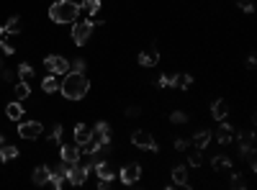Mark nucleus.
Segmentation results:
<instances>
[{
    "label": "nucleus",
    "mask_w": 257,
    "mask_h": 190,
    "mask_svg": "<svg viewBox=\"0 0 257 190\" xmlns=\"http://www.w3.org/2000/svg\"><path fill=\"white\" fill-rule=\"evenodd\" d=\"M0 52H3V57H13L16 54V47L11 39H0Z\"/></svg>",
    "instance_id": "30"
},
{
    "label": "nucleus",
    "mask_w": 257,
    "mask_h": 190,
    "mask_svg": "<svg viewBox=\"0 0 257 190\" xmlns=\"http://www.w3.org/2000/svg\"><path fill=\"white\" fill-rule=\"evenodd\" d=\"M95 187H98V190H111V187H113V182H111V180H98V182H95Z\"/></svg>",
    "instance_id": "37"
},
{
    "label": "nucleus",
    "mask_w": 257,
    "mask_h": 190,
    "mask_svg": "<svg viewBox=\"0 0 257 190\" xmlns=\"http://www.w3.org/2000/svg\"><path fill=\"white\" fill-rule=\"evenodd\" d=\"M128 139H132V144L137 146L139 152H147V154H160V144H157V139L152 136V131H147V129H134Z\"/></svg>",
    "instance_id": "3"
},
{
    "label": "nucleus",
    "mask_w": 257,
    "mask_h": 190,
    "mask_svg": "<svg viewBox=\"0 0 257 190\" xmlns=\"http://www.w3.org/2000/svg\"><path fill=\"white\" fill-rule=\"evenodd\" d=\"M216 123H219V129H216V141H219L221 146H229L231 139H234V131H237V129H234V123H229L226 118H224V121H216Z\"/></svg>",
    "instance_id": "13"
},
{
    "label": "nucleus",
    "mask_w": 257,
    "mask_h": 190,
    "mask_svg": "<svg viewBox=\"0 0 257 190\" xmlns=\"http://www.w3.org/2000/svg\"><path fill=\"white\" fill-rule=\"evenodd\" d=\"M85 67H88V62H85L82 57H77L75 62H70V70L72 72H85Z\"/></svg>",
    "instance_id": "34"
},
{
    "label": "nucleus",
    "mask_w": 257,
    "mask_h": 190,
    "mask_svg": "<svg viewBox=\"0 0 257 190\" xmlns=\"http://www.w3.org/2000/svg\"><path fill=\"white\" fill-rule=\"evenodd\" d=\"M41 90H44V93H49V95H52V93H57V90H59V77L49 72L44 80H41Z\"/></svg>",
    "instance_id": "24"
},
{
    "label": "nucleus",
    "mask_w": 257,
    "mask_h": 190,
    "mask_svg": "<svg viewBox=\"0 0 257 190\" xmlns=\"http://www.w3.org/2000/svg\"><path fill=\"white\" fill-rule=\"evenodd\" d=\"M170 123H173V126H183V123H188V113H185L183 108H175L173 113H170Z\"/></svg>",
    "instance_id": "29"
},
{
    "label": "nucleus",
    "mask_w": 257,
    "mask_h": 190,
    "mask_svg": "<svg viewBox=\"0 0 257 190\" xmlns=\"http://www.w3.org/2000/svg\"><path fill=\"white\" fill-rule=\"evenodd\" d=\"M18 154H21V149L16 144H3L0 146V162H13V159H18Z\"/></svg>",
    "instance_id": "21"
},
{
    "label": "nucleus",
    "mask_w": 257,
    "mask_h": 190,
    "mask_svg": "<svg viewBox=\"0 0 257 190\" xmlns=\"http://www.w3.org/2000/svg\"><path fill=\"white\" fill-rule=\"evenodd\" d=\"M137 65L144 67V70H155L160 65V49H147V52H139L137 54Z\"/></svg>",
    "instance_id": "11"
},
{
    "label": "nucleus",
    "mask_w": 257,
    "mask_h": 190,
    "mask_svg": "<svg viewBox=\"0 0 257 190\" xmlns=\"http://www.w3.org/2000/svg\"><path fill=\"white\" fill-rule=\"evenodd\" d=\"M190 167L188 164H173V170H170V177H173V180H170V182H173V185H183V187H193V182H190Z\"/></svg>",
    "instance_id": "8"
},
{
    "label": "nucleus",
    "mask_w": 257,
    "mask_h": 190,
    "mask_svg": "<svg viewBox=\"0 0 257 190\" xmlns=\"http://www.w3.org/2000/svg\"><path fill=\"white\" fill-rule=\"evenodd\" d=\"M254 65H257V59L249 54V57H247V67H249V70H254Z\"/></svg>",
    "instance_id": "39"
},
{
    "label": "nucleus",
    "mask_w": 257,
    "mask_h": 190,
    "mask_svg": "<svg viewBox=\"0 0 257 190\" xmlns=\"http://www.w3.org/2000/svg\"><path fill=\"white\" fill-rule=\"evenodd\" d=\"M93 172L98 175V180H111V182H113V180H116V175H118V172L113 170V167H111V162L105 159V157H100V159L95 162Z\"/></svg>",
    "instance_id": "14"
},
{
    "label": "nucleus",
    "mask_w": 257,
    "mask_h": 190,
    "mask_svg": "<svg viewBox=\"0 0 257 190\" xmlns=\"http://www.w3.org/2000/svg\"><path fill=\"white\" fill-rule=\"evenodd\" d=\"M72 26V44L75 47H85L90 41V36H93V31H95V26H93V18H85V21H75V24H70Z\"/></svg>",
    "instance_id": "4"
},
{
    "label": "nucleus",
    "mask_w": 257,
    "mask_h": 190,
    "mask_svg": "<svg viewBox=\"0 0 257 190\" xmlns=\"http://www.w3.org/2000/svg\"><path fill=\"white\" fill-rule=\"evenodd\" d=\"M211 170L216 172V175H229L234 170V162L226 154H216V157L211 159Z\"/></svg>",
    "instance_id": "16"
},
{
    "label": "nucleus",
    "mask_w": 257,
    "mask_h": 190,
    "mask_svg": "<svg viewBox=\"0 0 257 190\" xmlns=\"http://www.w3.org/2000/svg\"><path fill=\"white\" fill-rule=\"evenodd\" d=\"M77 18H80V3H75V0H54L49 6V21L57 26L75 24Z\"/></svg>",
    "instance_id": "2"
},
{
    "label": "nucleus",
    "mask_w": 257,
    "mask_h": 190,
    "mask_svg": "<svg viewBox=\"0 0 257 190\" xmlns=\"http://www.w3.org/2000/svg\"><path fill=\"white\" fill-rule=\"evenodd\" d=\"M88 170L77 162V164H70V170H67V185H72V187H80V185H85L88 182Z\"/></svg>",
    "instance_id": "10"
},
{
    "label": "nucleus",
    "mask_w": 257,
    "mask_h": 190,
    "mask_svg": "<svg viewBox=\"0 0 257 190\" xmlns=\"http://www.w3.org/2000/svg\"><path fill=\"white\" fill-rule=\"evenodd\" d=\"M41 131H44V123L41 121H18V136L26 139V141H36L41 136Z\"/></svg>",
    "instance_id": "7"
},
{
    "label": "nucleus",
    "mask_w": 257,
    "mask_h": 190,
    "mask_svg": "<svg viewBox=\"0 0 257 190\" xmlns=\"http://www.w3.org/2000/svg\"><path fill=\"white\" fill-rule=\"evenodd\" d=\"M62 123H54V129H52V134H49V141H62Z\"/></svg>",
    "instance_id": "35"
},
{
    "label": "nucleus",
    "mask_w": 257,
    "mask_h": 190,
    "mask_svg": "<svg viewBox=\"0 0 257 190\" xmlns=\"http://www.w3.org/2000/svg\"><path fill=\"white\" fill-rule=\"evenodd\" d=\"M59 93H62V98L64 100H82V98H88V93H90V80H88V75L85 72H67L62 77V82H59Z\"/></svg>",
    "instance_id": "1"
},
{
    "label": "nucleus",
    "mask_w": 257,
    "mask_h": 190,
    "mask_svg": "<svg viewBox=\"0 0 257 190\" xmlns=\"http://www.w3.org/2000/svg\"><path fill=\"white\" fill-rule=\"evenodd\" d=\"M137 116H142V108H139V105H128V108H126V118H137Z\"/></svg>",
    "instance_id": "36"
},
{
    "label": "nucleus",
    "mask_w": 257,
    "mask_h": 190,
    "mask_svg": "<svg viewBox=\"0 0 257 190\" xmlns=\"http://www.w3.org/2000/svg\"><path fill=\"white\" fill-rule=\"evenodd\" d=\"M237 8H239L242 13L252 16V13H254V0H237Z\"/></svg>",
    "instance_id": "31"
},
{
    "label": "nucleus",
    "mask_w": 257,
    "mask_h": 190,
    "mask_svg": "<svg viewBox=\"0 0 257 190\" xmlns=\"http://www.w3.org/2000/svg\"><path fill=\"white\" fill-rule=\"evenodd\" d=\"M237 146H239V157H244V159L249 154H254V131H242Z\"/></svg>",
    "instance_id": "15"
},
{
    "label": "nucleus",
    "mask_w": 257,
    "mask_h": 190,
    "mask_svg": "<svg viewBox=\"0 0 257 190\" xmlns=\"http://www.w3.org/2000/svg\"><path fill=\"white\" fill-rule=\"evenodd\" d=\"M29 95H31V88H29V82H26V80L13 82V98H16V100H26Z\"/></svg>",
    "instance_id": "22"
},
{
    "label": "nucleus",
    "mask_w": 257,
    "mask_h": 190,
    "mask_svg": "<svg viewBox=\"0 0 257 190\" xmlns=\"http://www.w3.org/2000/svg\"><path fill=\"white\" fill-rule=\"evenodd\" d=\"M49 177H52V167L49 164H36L34 167V175H31L34 185H49Z\"/></svg>",
    "instance_id": "19"
},
{
    "label": "nucleus",
    "mask_w": 257,
    "mask_h": 190,
    "mask_svg": "<svg viewBox=\"0 0 257 190\" xmlns=\"http://www.w3.org/2000/svg\"><path fill=\"white\" fill-rule=\"evenodd\" d=\"M26 116V108L21 105V100H11L8 105H6V118L8 121H21Z\"/></svg>",
    "instance_id": "20"
},
{
    "label": "nucleus",
    "mask_w": 257,
    "mask_h": 190,
    "mask_svg": "<svg viewBox=\"0 0 257 190\" xmlns=\"http://www.w3.org/2000/svg\"><path fill=\"white\" fill-rule=\"evenodd\" d=\"M3 80L6 82H13V70L11 67H3Z\"/></svg>",
    "instance_id": "38"
},
{
    "label": "nucleus",
    "mask_w": 257,
    "mask_h": 190,
    "mask_svg": "<svg viewBox=\"0 0 257 190\" xmlns=\"http://www.w3.org/2000/svg\"><path fill=\"white\" fill-rule=\"evenodd\" d=\"M185 164L193 167V170H198V167L203 164V149H196V146H193V149L188 152V162Z\"/></svg>",
    "instance_id": "26"
},
{
    "label": "nucleus",
    "mask_w": 257,
    "mask_h": 190,
    "mask_svg": "<svg viewBox=\"0 0 257 190\" xmlns=\"http://www.w3.org/2000/svg\"><path fill=\"white\" fill-rule=\"evenodd\" d=\"M16 75H18V80H26V82H31V80H34V75H36V70L29 65V62H21V65L16 67Z\"/></svg>",
    "instance_id": "25"
},
{
    "label": "nucleus",
    "mask_w": 257,
    "mask_h": 190,
    "mask_svg": "<svg viewBox=\"0 0 257 190\" xmlns=\"http://www.w3.org/2000/svg\"><path fill=\"white\" fill-rule=\"evenodd\" d=\"M226 116H229V103L224 98H216L211 103V118L213 121H224Z\"/></svg>",
    "instance_id": "18"
},
{
    "label": "nucleus",
    "mask_w": 257,
    "mask_h": 190,
    "mask_svg": "<svg viewBox=\"0 0 257 190\" xmlns=\"http://www.w3.org/2000/svg\"><path fill=\"white\" fill-rule=\"evenodd\" d=\"M142 175H144V164L142 162H126L121 170H118V180L123 182V185H137L139 180H142Z\"/></svg>",
    "instance_id": "5"
},
{
    "label": "nucleus",
    "mask_w": 257,
    "mask_h": 190,
    "mask_svg": "<svg viewBox=\"0 0 257 190\" xmlns=\"http://www.w3.org/2000/svg\"><path fill=\"white\" fill-rule=\"evenodd\" d=\"M211 139H213V131L208 129V126H201V129L193 131L190 146H196V149H206V146L211 144Z\"/></svg>",
    "instance_id": "12"
},
{
    "label": "nucleus",
    "mask_w": 257,
    "mask_h": 190,
    "mask_svg": "<svg viewBox=\"0 0 257 190\" xmlns=\"http://www.w3.org/2000/svg\"><path fill=\"white\" fill-rule=\"evenodd\" d=\"M3 31H6V29H3V24H0V36H3Z\"/></svg>",
    "instance_id": "41"
},
{
    "label": "nucleus",
    "mask_w": 257,
    "mask_h": 190,
    "mask_svg": "<svg viewBox=\"0 0 257 190\" xmlns=\"http://www.w3.org/2000/svg\"><path fill=\"white\" fill-rule=\"evenodd\" d=\"M3 29H6V34H11V36H13V34H21V18H18V16H11V18L6 21Z\"/></svg>",
    "instance_id": "28"
},
{
    "label": "nucleus",
    "mask_w": 257,
    "mask_h": 190,
    "mask_svg": "<svg viewBox=\"0 0 257 190\" xmlns=\"http://www.w3.org/2000/svg\"><path fill=\"white\" fill-rule=\"evenodd\" d=\"M64 182H67V180H64L62 175H57V172L52 170V177H49V185H52L54 190H62V187H64Z\"/></svg>",
    "instance_id": "33"
},
{
    "label": "nucleus",
    "mask_w": 257,
    "mask_h": 190,
    "mask_svg": "<svg viewBox=\"0 0 257 190\" xmlns=\"http://www.w3.org/2000/svg\"><path fill=\"white\" fill-rule=\"evenodd\" d=\"M44 70L57 77H64L70 72V59H64L62 54H49V57H44Z\"/></svg>",
    "instance_id": "6"
},
{
    "label": "nucleus",
    "mask_w": 257,
    "mask_h": 190,
    "mask_svg": "<svg viewBox=\"0 0 257 190\" xmlns=\"http://www.w3.org/2000/svg\"><path fill=\"white\" fill-rule=\"evenodd\" d=\"M3 144H6V136H3V134H0V146H3Z\"/></svg>",
    "instance_id": "40"
},
{
    "label": "nucleus",
    "mask_w": 257,
    "mask_h": 190,
    "mask_svg": "<svg viewBox=\"0 0 257 190\" xmlns=\"http://www.w3.org/2000/svg\"><path fill=\"white\" fill-rule=\"evenodd\" d=\"M72 139H75L77 146H85V144L90 141V126L82 123V121H77V123L72 126Z\"/></svg>",
    "instance_id": "17"
},
{
    "label": "nucleus",
    "mask_w": 257,
    "mask_h": 190,
    "mask_svg": "<svg viewBox=\"0 0 257 190\" xmlns=\"http://www.w3.org/2000/svg\"><path fill=\"white\" fill-rule=\"evenodd\" d=\"M80 157H82V149L75 144V141H70V144H59V159L62 162H67V164H77L80 162Z\"/></svg>",
    "instance_id": "9"
},
{
    "label": "nucleus",
    "mask_w": 257,
    "mask_h": 190,
    "mask_svg": "<svg viewBox=\"0 0 257 190\" xmlns=\"http://www.w3.org/2000/svg\"><path fill=\"white\" fill-rule=\"evenodd\" d=\"M173 149H175V152H188V149H190V141L183 139V136H178V139L173 141Z\"/></svg>",
    "instance_id": "32"
},
{
    "label": "nucleus",
    "mask_w": 257,
    "mask_h": 190,
    "mask_svg": "<svg viewBox=\"0 0 257 190\" xmlns=\"http://www.w3.org/2000/svg\"><path fill=\"white\" fill-rule=\"evenodd\" d=\"M229 187L231 190H244L247 187V180L242 177V172H234V170L229 172Z\"/></svg>",
    "instance_id": "27"
},
{
    "label": "nucleus",
    "mask_w": 257,
    "mask_h": 190,
    "mask_svg": "<svg viewBox=\"0 0 257 190\" xmlns=\"http://www.w3.org/2000/svg\"><path fill=\"white\" fill-rule=\"evenodd\" d=\"M100 8H103V0H82L80 3V11H85L90 18H95L100 13Z\"/></svg>",
    "instance_id": "23"
}]
</instances>
